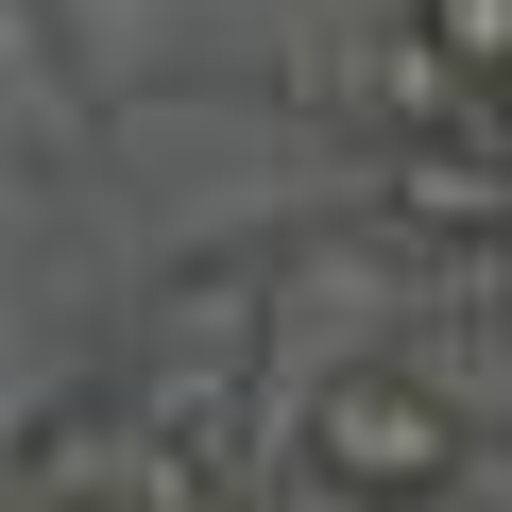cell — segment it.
I'll return each mask as SVG.
<instances>
[{"label": "cell", "instance_id": "cell-1", "mask_svg": "<svg viewBox=\"0 0 512 512\" xmlns=\"http://www.w3.org/2000/svg\"><path fill=\"white\" fill-rule=\"evenodd\" d=\"M308 478L359 495V512H444L478 478V393L444 359H342L308 393Z\"/></svg>", "mask_w": 512, "mask_h": 512}, {"label": "cell", "instance_id": "cell-2", "mask_svg": "<svg viewBox=\"0 0 512 512\" xmlns=\"http://www.w3.org/2000/svg\"><path fill=\"white\" fill-rule=\"evenodd\" d=\"M18 512H222V478L154 410H52L18 444Z\"/></svg>", "mask_w": 512, "mask_h": 512}, {"label": "cell", "instance_id": "cell-3", "mask_svg": "<svg viewBox=\"0 0 512 512\" xmlns=\"http://www.w3.org/2000/svg\"><path fill=\"white\" fill-rule=\"evenodd\" d=\"M359 103H376V137H393V154H444V137H495V120H512L444 35H359Z\"/></svg>", "mask_w": 512, "mask_h": 512}, {"label": "cell", "instance_id": "cell-4", "mask_svg": "<svg viewBox=\"0 0 512 512\" xmlns=\"http://www.w3.org/2000/svg\"><path fill=\"white\" fill-rule=\"evenodd\" d=\"M393 222H427V239H512V137L393 154Z\"/></svg>", "mask_w": 512, "mask_h": 512}, {"label": "cell", "instance_id": "cell-5", "mask_svg": "<svg viewBox=\"0 0 512 512\" xmlns=\"http://www.w3.org/2000/svg\"><path fill=\"white\" fill-rule=\"evenodd\" d=\"M410 35H444V52H461V69L512 103V0H410Z\"/></svg>", "mask_w": 512, "mask_h": 512}, {"label": "cell", "instance_id": "cell-6", "mask_svg": "<svg viewBox=\"0 0 512 512\" xmlns=\"http://www.w3.org/2000/svg\"><path fill=\"white\" fill-rule=\"evenodd\" d=\"M495 137H512V120H495Z\"/></svg>", "mask_w": 512, "mask_h": 512}]
</instances>
